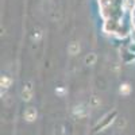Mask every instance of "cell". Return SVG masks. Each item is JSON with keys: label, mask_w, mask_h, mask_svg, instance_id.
Wrapping results in <instances>:
<instances>
[{"label": "cell", "mask_w": 135, "mask_h": 135, "mask_svg": "<svg viewBox=\"0 0 135 135\" xmlns=\"http://www.w3.org/2000/svg\"><path fill=\"white\" fill-rule=\"evenodd\" d=\"M23 116H25V120H26V122L31 123V122H34V120L37 119V116H38V112H37V109L34 108V107H28V108L25 111Z\"/></svg>", "instance_id": "2"}, {"label": "cell", "mask_w": 135, "mask_h": 135, "mask_svg": "<svg viewBox=\"0 0 135 135\" xmlns=\"http://www.w3.org/2000/svg\"><path fill=\"white\" fill-rule=\"evenodd\" d=\"M78 51H80V45H78L77 42H72L69 46H68V53L72 54V55L78 54Z\"/></svg>", "instance_id": "6"}, {"label": "cell", "mask_w": 135, "mask_h": 135, "mask_svg": "<svg viewBox=\"0 0 135 135\" xmlns=\"http://www.w3.org/2000/svg\"><path fill=\"white\" fill-rule=\"evenodd\" d=\"M11 84H12V78H11L9 76H2V80H0L2 89H8Z\"/></svg>", "instance_id": "5"}, {"label": "cell", "mask_w": 135, "mask_h": 135, "mask_svg": "<svg viewBox=\"0 0 135 135\" xmlns=\"http://www.w3.org/2000/svg\"><path fill=\"white\" fill-rule=\"evenodd\" d=\"M97 62V55L95 53H89L85 55V58H84V64L88 65V66H92Z\"/></svg>", "instance_id": "3"}, {"label": "cell", "mask_w": 135, "mask_h": 135, "mask_svg": "<svg viewBox=\"0 0 135 135\" xmlns=\"http://www.w3.org/2000/svg\"><path fill=\"white\" fill-rule=\"evenodd\" d=\"M119 92H120L122 95H124V96L130 95V93H131V86H130V84H127V83L122 84L120 88H119Z\"/></svg>", "instance_id": "7"}, {"label": "cell", "mask_w": 135, "mask_h": 135, "mask_svg": "<svg viewBox=\"0 0 135 135\" xmlns=\"http://www.w3.org/2000/svg\"><path fill=\"white\" fill-rule=\"evenodd\" d=\"M32 95H34L32 84H31L30 81H27V83L23 85V91H22V100H23V101H31Z\"/></svg>", "instance_id": "1"}, {"label": "cell", "mask_w": 135, "mask_h": 135, "mask_svg": "<svg viewBox=\"0 0 135 135\" xmlns=\"http://www.w3.org/2000/svg\"><path fill=\"white\" fill-rule=\"evenodd\" d=\"M73 114H74L76 116H78V118H84V116L86 115V108H84L83 104L76 105L74 109H73Z\"/></svg>", "instance_id": "4"}, {"label": "cell", "mask_w": 135, "mask_h": 135, "mask_svg": "<svg viewBox=\"0 0 135 135\" xmlns=\"http://www.w3.org/2000/svg\"><path fill=\"white\" fill-rule=\"evenodd\" d=\"M41 38H42V31H41V30H37V34H34L32 39H34V41H39Z\"/></svg>", "instance_id": "8"}]
</instances>
